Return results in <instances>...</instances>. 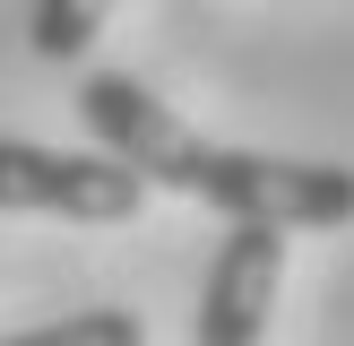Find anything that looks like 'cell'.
I'll return each mask as SVG.
<instances>
[{"label":"cell","mask_w":354,"mask_h":346,"mask_svg":"<svg viewBox=\"0 0 354 346\" xmlns=\"http://www.w3.org/2000/svg\"><path fill=\"white\" fill-rule=\"evenodd\" d=\"M78 113H86V130H95V147H113L121 165L147 173V190L207 199L216 217H268V225H286V234L354 225V165H303V156L216 147V138H199L156 86H138L130 69H95V78L78 86Z\"/></svg>","instance_id":"1"},{"label":"cell","mask_w":354,"mask_h":346,"mask_svg":"<svg viewBox=\"0 0 354 346\" xmlns=\"http://www.w3.org/2000/svg\"><path fill=\"white\" fill-rule=\"evenodd\" d=\"M147 199V173L121 165L113 147L69 156L35 138H0V208L9 217H69V225H121Z\"/></svg>","instance_id":"2"},{"label":"cell","mask_w":354,"mask_h":346,"mask_svg":"<svg viewBox=\"0 0 354 346\" xmlns=\"http://www.w3.org/2000/svg\"><path fill=\"white\" fill-rule=\"evenodd\" d=\"M225 225L234 234L216 242L190 338L199 346H259L268 311H277V286H286V225H268V217H225Z\"/></svg>","instance_id":"3"},{"label":"cell","mask_w":354,"mask_h":346,"mask_svg":"<svg viewBox=\"0 0 354 346\" xmlns=\"http://www.w3.org/2000/svg\"><path fill=\"white\" fill-rule=\"evenodd\" d=\"M104 9H113V0H35V52H44V61H78L86 44H95V26H104Z\"/></svg>","instance_id":"4"},{"label":"cell","mask_w":354,"mask_h":346,"mask_svg":"<svg viewBox=\"0 0 354 346\" xmlns=\"http://www.w3.org/2000/svg\"><path fill=\"white\" fill-rule=\"evenodd\" d=\"M138 338H147L138 311H69V320H44V329H26L9 346H138Z\"/></svg>","instance_id":"5"}]
</instances>
